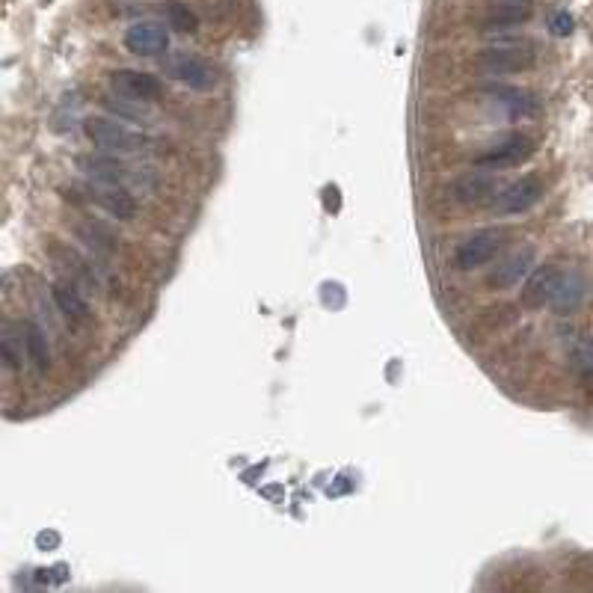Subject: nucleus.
<instances>
[{"instance_id":"1","label":"nucleus","mask_w":593,"mask_h":593,"mask_svg":"<svg viewBox=\"0 0 593 593\" xmlns=\"http://www.w3.org/2000/svg\"><path fill=\"white\" fill-rule=\"evenodd\" d=\"M86 137L104 149V152H140L149 146V137L137 134V131H128L122 122L116 119H104V116H92L86 119Z\"/></svg>"},{"instance_id":"2","label":"nucleus","mask_w":593,"mask_h":593,"mask_svg":"<svg viewBox=\"0 0 593 593\" xmlns=\"http://www.w3.org/2000/svg\"><path fill=\"white\" fill-rule=\"evenodd\" d=\"M534 63L537 54L531 51V45H490L475 57V66L484 75H516L528 72Z\"/></svg>"},{"instance_id":"3","label":"nucleus","mask_w":593,"mask_h":593,"mask_svg":"<svg viewBox=\"0 0 593 593\" xmlns=\"http://www.w3.org/2000/svg\"><path fill=\"white\" fill-rule=\"evenodd\" d=\"M508 235V229H481V232L469 235L454 250V267L457 270H475V267L487 264L490 258H496V253H502Z\"/></svg>"},{"instance_id":"4","label":"nucleus","mask_w":593,"mask_h":593,"mask_svg":"<svg viewBox=\"0 0 593 593\" xmlns=\"http://www.w3.org/2000/svg\"><path fill=\"white\" fill-rule=\"evenodd\" d=\"M540 199H543V181H540L537 175H525V178L513 181V184L502 187V190L496 193V199L490 202V211L499 214V217L522 214V211L534 208Z\"/></svg>"},{"instance_id":"5","label":"nucleus","mask_w":593,"mask_h":593,"mask_svg":"<svg viewBox=\"0 0 593 593\" xmlns=\"http://www.w3.org/2000/svg\"><path fill=\"white\" fill-rule=\"evenodd\" d=\"M534 155V140L525 134H508L499 143H493L487 152L475 155V167L487 170H505V167H519Z\"/></svg>"},{"instance_id":"6","label":"nucleus","mask_w":593,"mask_h":593,"mask_svg":"<svg viewBox=\"0 0 593 593\" xmlns=\"http://www.w3.org/2000/svg\"><path fill=\"white\" fill-rule=\"evenodd\" d=\"M164 72L199 92L217 84V69L205 57H196V54H172L164 60Z\"/></svg>"},{"instance_id":"7","label":"nucleus","mask_w":593,"mask_h":593,"mask_svg":"<svg viewBox=\"0 0 593 593\" xmlns=\"http://www.w3.org/2000/svg\"><path fill=\"white\" fill-rule=\"evenodd\" d=\"M86 196H89L98 208H104L110 217H116V220H131V217L137 214V199L128 193L125 184H116V181H95V184L86 187Z\"/></svg>"},{"instance_id":"8","label":"nucleus","mask_w":593,"mask_h":593,"mask_svg":"<svg viewBox=\"0 0 593 593\" xmlns=\"http://www.w3.org/2000/svg\"><path fill=\"white\" fill-rule=\"evenodd\" d=\"M110 89L116 95H122L125 101H155L161 95V81L149 72H140V69H116L110 72Z\"/></svg>"},{"instance_id":"9","label":"nucleus","mask_w":593,"mask_h":593,"mask_svg":"<svg viewBox=\"0 0 593 593\" xmlns=\"http://www.w3.org/2000/svg\"><path fill=\"white\" fill-rule=\"evenodd\" d=\"M125 48L137 57H161L170 48V33L164 24L137 21L125 30Z\"/></svg>"},{"instance_id":"10","label":"nucleus","mask_w":593,"mask_h":593,"mask_svg":"<svg viewBox=\"0 0 593 593\" xmlns=\"http://www.w3.org/2000/svg\"><path fill=\"white\" fill-rule=\"evenodd\" d=\"M499 190H502L499 187V178L490 175V172H466V175H460L451 184V196L460 205H484V202H493Z\"/></svg>"},{"instance_id":"11","label":"nucleus","mask_w":593,"mask_h":593,"mask_svg":"<svg viewBox=\"0 0 593 593\" xmlns=\"http://www.w3.org/2000/svg\"><path fill=\"white\" fill-rule=\"evenodd\" d=\"M481 95H487L490 101L502 104L508 110L510 119H525V116H534L537 113V98L519 86L508 84H484L481 86Z\"/></svg>"},{"instance_id":"12","label":"nucleus","mask_w":593,"mask_h":593,"mask_svg":"<svg viewBox=\"0 0 593 593\" xmlns=\"http://www.w3.org/2000/svg\"><path fill=\"white\" fill-rule=\"evenodd\" d=\"M534 247H522L516 253H510L502 264H496V270L487 276V288L493 291H505L510 285H516L519 279H525L531 273V264H534Z\"/></svg>"},{"instance_id":"13","label":"nucleus","mask_w":593,"mask_h":593,"mask_svg":"<svg viewBox=\"0 0 593 593\" xmlns=\"http://www.w3.org/2000/svg\"><path fill=\"white\" fill-rule=\"evenodd\" d=\"M561 273H564V270H558L555 264L537 267V270L528 276L525 288H522V306H525V309H540V306H546V303L552 300L555 288H558Z\"/></svg>"},{"instance_id":"14","label":"nucleus","mask_w":593,"mask_h":593,"mask_svg":"<svg viewBox=\"0 0 593 593\" xmlns=\"http://www.w3.org/2000/svg\"><path fill=\"white\" fill-rule=\"evenodd\" d=\"M585 276L579 273V270H564L561 273V279H558V288H555V294H552V309L558 312V315H570V312H576L579 306H582V300H585Z\"/></svg>"},{"instance_id":"15","label":"nucleus","mask_w":593,"mask_h":593,"mask_svg":"<svg viewBox=\"0 0 593 593\" xmlns=\"http://www.w3.org/2000/svg\"><path fill=\"white\" fill-rule=\"evenodd\" d=\"M534 15V3L531 0H505L496 3L487 18H484V30H513L519 24H525Z\"/></svg>"},{"instance_id":"16","label":"nucleus","mask_w":593,"mask_h":593,"mask_svg":"<svg viewBox=\"0 0 593 593\" xmlns=\"http://www.w3.org/2000/svg\"><path fill=\"white\" fill-rule=\"evenodd\" d=\"M51 294H54L57 309H60L66 318H72V321H86V318H89V306H86L84 294H81L72 282H57V285L51 288Z\"/></svg>"},{"instance_id":"17","label":"nucleus","mask_w":593,"mask_h":593,"mask_svg":"<svg viewBox=\"0 0 593 593\" xmlns=\"http://www.w3.org/2000/svg\"><path fill=\"white\" fill-rule=\"evenodd\" d=\"M21 333H24V350H27V356L33 359V365H36L39 371H48V368H51V350H48L45 330H42L36 321H24V324H21Z\"/></svg>"},{"instance_id":"18","label":"nucleus","mask_w":593,"mask_h":593,"mask_svg":"<svg viewBox=\"0 0 593 593\" xmlns=\"http://www.w3.org/2000/svg\"><path fill=\"white\" fill-rule=\"evenodd\" d=\"M84 167L86 172L95 175L98 181H116V184H122V181H128V178H137L125 164H119V161H113V158H86Z\"/></svg>"},{"instance_id":"19","label":"nucleus","mask_w":593,"mask_h":593,"mask_svg":"<svg viewBox=\"0 0 593 593\" xmlns=\"http://www.w3.org/2000/svg\"><path fill=\"white\" fill-rule=\"evenodd\" d=\"M164 18H167L172 30H178V33H196L199 30V18L184 0H167L164 3Z\"/></svg>"},{"instance_id":"20","label":"nucleus","mask_w":593,"mask_h":593,"mask_svg":"<svg viewBox=\"0 0 593 593\" xmlns=\"http://www.w3.org/2000/svg\"><path fill=\"white\" fill-rule=\"evenodd\" d=\"M549 30H552L555 36H570V33H573V15H570V12H555V15L549 18Z\"/></svg>"},{"instance_id":"21","label":"nucleus","mask_w":593,"mask_h":593,"mask_svg":"<svg viewBox=\"0 0 593 593\" xmlns=\"http://www.w3.org/2000/svg\"><path fill=\"white\" fill-rule=\"evenodd\" d=\"M3 359H6V368H18V365H21V353L15 350L9 330L3 333Z\"/></svg>"}]
</instances>
